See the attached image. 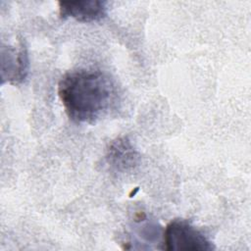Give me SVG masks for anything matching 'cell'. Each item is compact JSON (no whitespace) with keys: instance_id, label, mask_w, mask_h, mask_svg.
<instances>
[{"instance_id":"1","label":"cell","mask_w":251,"mask_h":251,"mask_svg":"<svg viewBox=\"0 0 251 251\" xmlns=\"http://www.w3.org/2000/svg\"><path fill=\"white\" fill-rule=\"evenodd\" d=\"M58 95L72 121L90 124L110 108L115 98V87L103 72L78 69L62 76Z\"/></svg>"},{"instance_id":"2","label":"cell","mask_w":251,"mask_h":251,"mask_svg":"<svg viewBox=\"0 0 251 251\" xmlns=\"http://www.w3.org/2000/svg\"><path fill=\"white\" fill-rule=\"evenodd\" d=\"M163 249L168 251H208L213 243L198 228L184 220L170 222L164 230Z\"/></svg>"},{"instance_id":"3","label":"cell","mask_w":251,"mask_h":251,"mask_svg":"<svg viewBox=\"0 0 251 251\" xmlns=\"http://www.w3.org/2000/svg\"><path fill=\"white\" fill-rule=\"evenodd\" d=\"M28 73V57L25 46L21 42L19 46L1 47V77L2 83L8 81L13 84L25 80Z\"/></svg>"},{"instance_id":"4","label":"cell","mask_w":251,"mask_h":251,"mask_svg":"<svg viewBox=\"0 0 251 251\" xmlns=\"http://www.w3.org/2000/svg\"><path fill=\"white\" fill-rule=\"evenodd\" d=\"M105 159L111 170L117 173H126L138 165L140 157L130 140L126 136H121L111 141Z\"/></svg>"},{"instance_id":"5","label":"cell","mask_w":251,"mask_h":251,"mask_svg":"<svg viewBox=\"0 0 251 251\" xmlns=\"http://www.w3.org/2000/svg\"><path fill=\"white\" fill-rule=\"evenodd\" d=\"M59 15L62 19L72 18L81 23L97 22L107 14V2L99 0L60 1Z\"/></svg>"}]
</instances>
